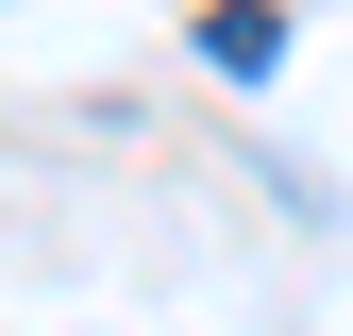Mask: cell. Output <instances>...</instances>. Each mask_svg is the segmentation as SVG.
I'll return each mask as SVG.
<instances>
[{
  "mask_svg": "<svg viewBox=\"0 0 353 336\" xmlns=\"http://www.w3.org/2000/svg\"><path fill=\"white\" fill-rule=\"evenodd\" d=\"M270 51H286V17H270V0H202V67H236V84H252Z\"/></svg>",
  "mask_w": 353,
  "mask_h": 336,
  "instance_id": "6da1fadb",
  "label": "cell"
}]
</instances>
